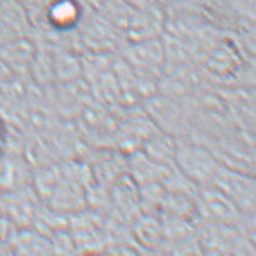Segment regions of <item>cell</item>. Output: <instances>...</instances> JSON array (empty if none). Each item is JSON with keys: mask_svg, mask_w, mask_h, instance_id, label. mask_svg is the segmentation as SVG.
Here are the masks:
<instances>
[{"mask_svg": "<svg viewBox=\"0 0 256 256\" xmlns=\"http://www.w3.org/2000/svg\"><path fill=\"white\" fill-rule=\"evenodd\" d=\"M120 57L138 74L155 78L164 70L167 54L161 38L126 42L120 46Z\"/></svg>", "mask_w": 256, "mask_h": 256, "instance_id": "cell-1", "label": "cell"}, {"mask_svg": "<svg viewBox=\"0 0 256 256\" xmlns=\"http://www.w3.org/2000/svg\"><path fill=\"white\" fill-rule=\"evenodd\" d=\"M194 200L197 215L206 222L237 226L242 220V212L213 185L200 188Z\"/></svg>", "mask_w": 256, "mask_h": 256, "instance_id": "cell-2", "label": "cell"}, {"mask_svg": "<svg viewBox=\"0 0 256 256\" xmlns=\"http://www.w3.org/2000/svg\"><path fill=\"white\" fill-rule=\"evenodd\" d=\"M176 167L197 185H212L220 164L204 148L194 144L176 145Z\"/></svg>", "mask_w": 256, "mask_h": 256, "instance_id": "cell-3", "label": "cell"}, {"mask_svg": "<svg viewBox=\"0 0 256 256\" xmlns=\"http://www.w3.org/2000/svg\"><path fill=\"white\" fill-rule=\"evenodd\" d=\"M212 185L222 192L242 214H252L255 209V182L252 176L220 166Z\"/></svg>", "mask_w": 256, "mask_h": 256, "instance_id": "cell-4", "label": "cell"}, {"mask_svg": "<svg viewBox=\"0 0 256 256\" xmlns=\"http://www.w3.org/2000/svg\"><path fill=\"white\" fill-rule=\"evenodd\" d=\"M78 29H80V42L87 51L112 52L115 48H120L121 38H124L120 29L97 10H93L92 14L84 17Z\"/></svg>", "mask_w": 256, "mask_h": 256, "instance_id": "cell-5", "label": "cell"}, {"mask_svg": "<svg viewBox=\"0 0 256 256\" xmlns=\"http://www.w3.org/2000/svg\"><path fill=\"white\" fill-rule=\"evenodd\" d=\"M81 0H48L39 20L56 34H68L80 27L85 11Z\"/></svg>", "mask_w": 256, "mask_h": 256, "instance_id": "cell-6", "label": "cell"}, {"mask_svg": "<svg viewBox=\"0 0 256 256\" xmlns=\"http://www.w3.org/2000/svg\"><path fill=\"white\" fill-rule=\"evenodd\" d=\"M166 24L164 11L161 5L133 10L124 29L126 42H140L161 38Z\"/></svg>", "mask_w": 256, "mask_h": 256, "instance_id": "cell-7", "label": "cell"}, {"mask_svg": "<svg viewBox=\"0 0 256 256\" xmlns=\"http://www.w3.org/2000/svg\"><path fill=\"white\" fill-rule=\"evenodd\" d=\"M33 26L28 11L21 2L17 0L0 2V45L22 36H30Z\"/></svg>", "mask_w": 256, "mask_h": 256, "instance_id": "cell-8", "label": "cell"}, {"mask_svg": "<svg viewBox=\"0 0 256 256\" xmlns=\"http://www.w3.org/2000/svg\"><path fill=\"white\" fill-rule=\"evenodd\" d=\"M36 42L30 36H22L0 45V57L14 72L27 70L36 51Z\"/></svg>", "mask_w": 256, "mask_h": 256, "instance_id": "cell-9", "label": "cell"}, {"mask_svg": "<svg viewBox=\"0 0 256 256\" xmlns=\"http://www.w3.org/2000/svg\"><path fill=\"white\" fill-rule=\"evenodd\" d=\"M128 170L130 178L138 185H142L149 182H162L170 168L145 152H136L128 161Z\"/></svg>", "mask_w": 256, "mask_h": 256, "instance_id": "cell-10", "label": "cell"}, {"mask_svg": "<svg viewBox=\"0 0 256 256\" xmlns=\"http://www.w3.org/2000/svg\"><path fill=\"white\" fill-rule=\"evenodd\" d=\"M156 215L142 214V216L136 218L133 232L138 243L142 248H160L164 244V226L161 219Z\"/></svg>", "mask_w": 256, "mask_h": 256, "instance_id": "cell-11", "label": "cell"}, {"mask_svg": "<svg viewBox=\"0 0 256 256\" xmlns=\"http://www.w3.org/2000/svg\"><path fill=\"white\" fill-rule=\"evenodd\" d=\"M54 66L56 80L63 84L75 82L81 78L80 54L70 50H60L54 54Z\"/></svg>", "mask_w": 256, "mask_h": 256, "instance_id": "cell-12", "label": "cell"}, {"mask_svg": "<svg viewBox=\"0 0 256 256\" xmlns=\"http://www.w3.org/2000/svg\"><path fill=\"white\" fill-rule=\"evenodd\" d=\"M28 72H30L32 78L36 81V84H40V85H48L52 81L56 80L54 66V54L48 50L36 48Z\"/></svg>", "mask_w": 256, "mask_h": 256, "instance_id": "cell-13", "label": "cell"}, {"mask_svg": "<svg viewBox=\"0 0 256 256\" xmlns=\"http://www.w3.org/2000/svg\"><path fill=\"white\" fill-rule=\"evenodd\" d=\"M16 248L22 254H51L54 252L51 240L33 232H24L17 237Z\"/></svg>", "mask_w": 256, "mask_h": 256, "instance_id": "cell-14", "label": "cell"}, {"mask_svg": "<svg viewBox=\"0 0 256 256\" xmlns=\"http://www.w3.org/2000/svg\"><path fill=\"white\" fill-rule=\"evenodd\" d=\"M124 2L133 10H140V8H146L158 4L157 0H124Z\"/></svg>", "mask_w": 256, "mask_h": 256, "instance_id": "cell-15", "label": "cell"}, {"mask_svg": "<svg viewBox=\"0 0 256 256\" xmlns=\"http://www.w3.org/2000/svg\"><path fill=\"white\" fill-rule=\"evenodd\" d=\"M5 144V126L2 124V120L0 118V155H2V151L4 149Z\"/></svg>", "mask_w": 256, "mask_h": 256, "instance_id": "cell-16", "label": "cell"}, {"mask_svg": "<svg viewBox=\"0 0 256 256\" xmlns=\"http://www.w3.org/2000/svg\"><path fill=\"white\" fill-rule=\"evenodd\" d=\"M81 2H84V4L88 5L90 8H93V10H96V8H98V6L103 2V0H81Z\"/></svg>", "mask_w": 256, "mask_h": 256, "instance_id": "cell-17", "label": "cell"}, {"mask_svg": "<svg viewBox=\"0 0 256 256\" xmlns=\"http://www.w3.org/2000/svg\"><path fill=\"white\" fill-rule=\"evenodd\" d=\"M179 2V0H157V2H158L161 6H164V5H167V4H173V2Z\"/></svg>", "mask_w": 256, "mask_h": 256, "instance_id": "cell-18", "label": "cell"}, {"mask_svg": "<svg viewBox=\"0 0 256 256\" xmlns=\"http://www.w3.org/2000/svg\"><path fill=\"white\" fill-rule=\"evenodd\" d=\"M4 2V0H0V2Z\"/></svg>", "mask_w": 256, "mask_h": 256, "instance_id": "cell-19", "label": "cell"}]
</instances>
